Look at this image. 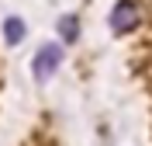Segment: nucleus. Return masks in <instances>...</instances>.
<instances>
[{
    "instance_id": "nucleus-1",
    "label": "nucleus",
    "mask_w": 152,
    "mask_h": 146,
    "mask_svg": "<svg viewBox=\"0 0 152 146\" xmlns=\"http://www.w3.org/2000/svg\"><path fill=\"white\" fill-rule=\"evenodd\" d=\"M59 63H62V45H56V42L42 45V49H38V56H35V77H38V80L52 77V73L59 70Z\"/></svg>"
},
{
    "instance_id": "nucleus-2",
    "label": "nucleus",
    "mask_w": 152,
    "mask_h": 146,
    "mask_svg": "<svg viewBox=\"0 0 152 146\" xmlns=\"http://www.w3.org/2000/svg\"><path fill=\"white\" fill-rule=\"evenodd\" d=\"M135 24H138V7H135L132 0H121V4L111 10V28L118 31V35H124V31H132Z\"/></svg>"
},
{
    "instance_id": "nucleus-3",
    "label": "nucleus",
    "mask_w": 152,
    "mask_h": 146,
    "mask_svg": "<svg viewBox=\"0 0 152 146\" xmlns=\"http://www.w3.org/2000/svg\"><path fill=\"white\" fill-rule=\"evenodd\" d=\"M4 39H7L10 45H18V42L24 39V21L21 18H7L4 21Z\"/></svg>"
},
{
    "instance_id": "nucleus-4",
    "label": "nucleus",
    "mask_w": 152,
    "mask_h": 146,
    "mask_svg": "<svg viewBox=\"0 0 152 146\" xmlns=\"http://www.w3.org/2000/svg\"><path fill=\"white\" fill-rule=\"evenodd\" d=\"M59 31H62L66 42H76L80 39V18H76V14H66V18L59 21Z\"/></svg>"
}]
</instances>
